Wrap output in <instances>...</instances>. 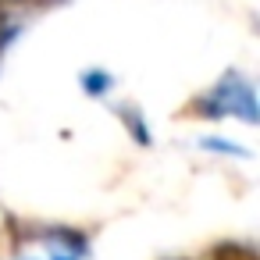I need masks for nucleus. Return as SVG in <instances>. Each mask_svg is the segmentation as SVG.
I'll list each match as a JSON object with an SVG mask.
<instances>
[{"mask_svg": "<svg viewBox=\"0 0 260 260\" xmlns=\"http://www.w3.org/2000/svg\"><path fill=\"white\" fill-rule=\"evenodd\" d=\"M22 4H40L43 8V4H57V0H22Z\"/></svg>", "mask_w": 260, "mask_h": 260, "instance_id": "nucleus-2", "label": "nucleus"}, {"mask_svg": "<svg viewBox=\"0 0 260 260\" xmlns=\"http://www.w3.org/2000/svg\"><path fill=\"white\" fill-rule=\"evenodd\" d=\"M4 18H8V11H4V0H0V25H4Z\"/></svg>", "mask_w": 260, "mask_h": 260, "instance_id": "nucleus-3", "label": "nucleus"}, {"mask_svg": "<svg viewBox=\"0 0 260 260\" xmlns=\"http://www.w3.org/2000/svg\"><path fill=\"white\" fill-rule=\"evenodd\" d=\"M214 260H256L246 246H217L214 249Z\"/></svg>", "mask_w": 260, "mask_h": 260, "instance_id": "nucleus-1", "label": "nucleus"}]
</instances>
